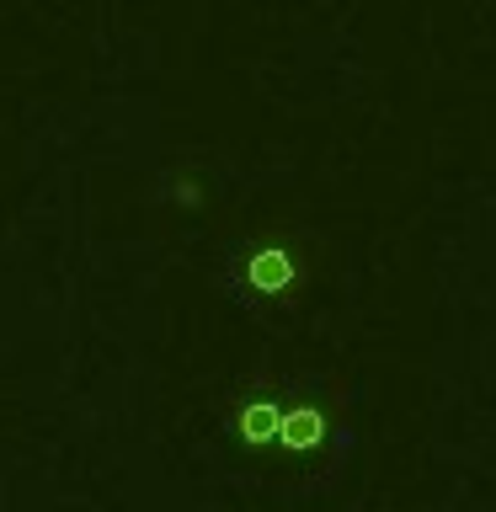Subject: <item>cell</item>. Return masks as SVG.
I'll use <instances>...</instances> for the list:
<instances>
[{"label": "cell", "instance_id": "obj_1", "mask_svg": "<svg viewBox=\"0 0 496 512\" xmlns=\"http://www.w3.org/2000/svg\"><path fill=\"white\" fill-rule=\"evenodd\" d=\"M336 432L331 411L320 406V400H294V406H278V448L288 454H315V448H326V438Z\"/></svg>", "mask_w": 496, "mask_h": 512}, {"label": "cell", "instance_id": "obj_2", "mask_svg": "<svg viewBox=\"0 0 496 512\" xmlns=\"http://www.w3.org/2000/svg\"><path fill=\"white\" fill-rule=\"evenodd\" d=\"M299 278H304L299 251H288V246H256V251L246 256V283H251L262 299H283V294H294Z\"/></svg>", "mask_w": 496, "mask_h": 512}, {"label": "cell", "instance_id": "obj_3", "mask_svg": "<svg viewBox=\"0 0 496 512\" xmlns=\"http://www.w3.org/2000/svg\"><path fill=\"white\" fill-rule=\"evenodd\" d=\"M278 406H283V400H251V406H240L235 427H240V438H246L251 448H262V443L278 438Z\"/></svg>", "mask_w": 496, "mask_h": 512}]
</instances>
